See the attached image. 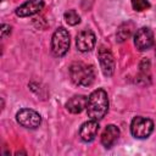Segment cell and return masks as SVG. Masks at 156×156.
<instances>
[{"label": "cell", "instance_id": "6da1fadb", "mask_svg": "<svg viewBox=\"0 0 156 156\" xmlns=\"http://www.w3.org/2000/svg\"><path fill=\"white\" fill-rule=\"evenodd\" d=\"M108 96L107 93L99 88L90 93L87 101V113L90 119L100 121L105 117V115L108 111Z\"/></svg>", "mask_w": 156, "mask_h": 156}, {"label": "cell", "instance_id": "7a4b0ae2", "mask_svg": "<svg viewBox=\"0 0 156 156\" xmlns=\"http://www.w3.org/2000/svg\"><path fill=\"white\" fill-rule=\"evenodd\" d=\"M69 77L76 85L90 87L95 80V71L90 65L74 62L69 67Z\"/></svg>", "mask_w": 156, "mask_h": 156}, {"label": "cell", "instance_id": "3957f363", "mask_svg": "<svg viewBox=\"0 0 156 156\" xmlns=\"http://www.w3.org/2000/svg\"><path fill=\"white\" fill-rule=\"evenodd\" d=\"M71 44L69 33L63 27H58L51 38V52L56 57H62L67 54Z\"/></svg>", "mask_w": 156, "mask_h": 156}, {"label": "cell", "instance_id": "277c9868", "mask_svg": "<svg viewBox=\"0 0 156 156\" xmlns=\"http://www.w3.org/2000/svg\"><path fill=\"white\" fill-rule=\"evenodd\" d=\"M154 132V122L150 118L136 116L132 119L130 133L136 139H147Z\"/></svg>", "mask_w": 156, "mask_h": 156}, {"label": "cell", "instance_id": "5b68a950", "mask_svg": "<svg viewBox=\"0 0 156 156\" xmlns=\"http://www.w3.org/2000/svg\"><path fill=\"white\" fill-rule=\"evenodd\" d=\"M16 121L27 129H35L41 123V116L32 108H21L16 113Z\"/></svg>", "mask_w": 156, "mask_h": 156}, {"label": "cell", "instance_id": "8992f818", "mask_svg": "<svg viewBox=\"0 0 156 156\" xmlns=\"http://www.w3.org/2000/svg\"><path fill=\"white\" fill-rule=\"evenodd\" d=\"M154 32L149 27H141L134 34V45L139 51L149 50L154 45Z\"/></svg>", "mask_w": 156, "mask_h": 156}, {"label": "cell", "instance_id": "52a82bcc", "mask_svg": "<svg viewBox=\"0 0 156 156\" xmlns=\"http://www.w3.org/2000/svg\"><path fill=\"white\" fill-rule=\"evenodd\" d=\"M98 58H99V63H100L104 76L111 77L115 72V60H113V56H112L111 51L108 50V48L100 46L99 51H98Z\"/></svg>", "mask_w": 156, "mask_h": 156}, {"label": "cell", "instance_id": "ba28073f", "mask_svg": "<svg viewBox=\"0 0 156 156\" xmlns=\"http://www.w3.org/2000/svg\"><path fill=\"white\" fill-rule=\"evenodd\" d=\"M96 44V37L93 30L84 29L76 37V46L80 52H88L94 49Z\"/></svg>", "mask_w": 156, "mask_h": 156}, {"label": "cell", "instance_id": "9c48e42d", "mask_svg": "<svg viewBox=\"0 0 156 156\" xmlns=\"http://www.w3.org/2000/svg\"><path fill=\"white\" fill-rule=\"evenodd\" d=\"M44 5V0H27L15 10V13L18 17H29L40 12Z\"/></svg>", "mask_w": 156, "mask_h": 156}, {"label": "cell", "instance_id": "30bf717a", "mask_svg": "<svg viewBox=\"0 0 156 156\" xmlns=\"http://www.w3.org/2000/svg\"><path fill=\"white\" fill-rule=\"evenodd\" d=\"M99 123L98 121L95 119H90V121H87L82 124L80 129H79V136L80 139L84 141V143H90L93 141L96 135H98V132H99Z\"/></svg>", "mask_w": 156, "mask_h": 156}, {"label": "cell", "instance_id": "8fae6325", "mask_svg": "<svg viewBox=\"0 0 156 156\" xmlns=\"http://www.w3.org/2000/svg\"><path fill=\"white\" fill-rule=\"evenodd\" d=\"M119 134H121V132H119V129H118L117 126L108 124L104 129V132L101 134V144L104 145V147L111 149L117 143V140L119 138Z\"/></svg>", "mask_w": 156, "mask_h": 156}, {"label": "cell", "instance_id": "7c38bea8", "mask_svg": "<svg viewBox=\"0 0 156 156\" xmlns=\"http://www.w3.org/2000/svg\"><path fill=\"white\" fill-rule=\"evenodd\" d=\"M88 98L85 95H74L66 102V108L71 113H80L84 108H87Z\"/></svg>", "mask_w": 156, "mask_h": 156}, {"label": "cell", "instance_id": "4fadbf2b", "mask_svg": "<svg viewBox=\"0 0 156 156\" xmlns=\"http://www.w3.org/2000/svg\"><path fill=\"white\" fill-rule=\"evenodd\" d=\"M134 30V23L133 22H124L119 26V28L117 29V33H116V37H117V41L122 43L124 40H127L132 33Z\"/></svg>", "mask_w": 156, "mask_h": 156}, {"label": "cell", "instance_id": "5bb4252c", "mask_svg": "<svg viewBox=\"0 0 156 156\" xmlns=\"http://www.w3.org/2000/svg\"><path fill=\"white\" fill-rule=\"evenodd\" d=\"M63 18H65L66 23L69 24V26H77L80 22V16L77 13L76 10H68V11H66L65 15H63Z\"/></svg>", "mask_w": 156, "mask_h": 156}, {"label": "cell", "instance_id": "9a60e30c", "mask_svg": "<svg viewBox=\"0 0 156 156\" xmlns=\"http://www.w3.org/2000/svg\"><path fill=\"white\" fill-rule=\"evenodd\" d=\"M130 2H132L133 10L138 11V12H141V11L150 9V2L147 0H130Z\"/></svg>", "mask_w": 156, "mask_h": 156}, {"label": "cell", "instance_id": "2e32d148", "mask_svg": "<svg viewBox=\"0 0 156 156\" xmlns=\"http://www.w3.org/2000/svg\"><path fill=\"white\" fill-rule=\"evenodd\" d=\"M139 67H140V73L147 74L149 73V68H150V61L147 58H143L140 65H139Z\"/></svg>", "mask_w": 156, "mask_h": 156}, {"label": "cell", "instance_id": "e0dca14e", "mask_svg": "<svg viewBox=\"0 0 156 156\" xmlns=\"http://www.w3.org/2000/svg\"><path fill=\"white\" fill-rule=\"evenodd\" d=\"M11 26L10 24H5V23H2L1 24V27H0V32H1V38L2 39H5L7 35H10L11 34Z\"/></svg>", "mask_w": 156, "mask_h": 156}, {"label": "cell", "instance_id": "ac0fdd59", "mask_svg": "<svg viewBox=\"0 0 156 156\" xmlns=\"http://www.w3.org/2000/svg\"><path fill=\"white\" fill-rule=\"evenodd\" d=\"M1 1H2V0H1Z\"/></svg>", "mask_w": 156, "mask_h": 156}]
</instances>
